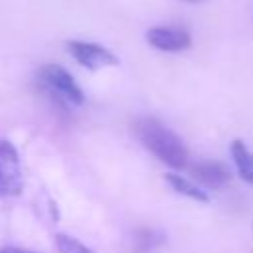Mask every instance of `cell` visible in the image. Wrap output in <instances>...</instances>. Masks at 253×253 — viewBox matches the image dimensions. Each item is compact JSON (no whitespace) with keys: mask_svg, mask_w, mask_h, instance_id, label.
<instances>
[{"mask_svg":"<svg viewBox=\"0 0 253 253\" xmlns=\"http://www.w3.org/2000/svg\"><path fill=\"white\" fill-rule=\"evenodd\" d=\"M134 132L138 140L148 148L160 162L172 168H184L188 162V148L178 134L166 128L160 121L152 117H142L134 123Z\"/></svg>","mask_w":253,"mask_h":253,"instance_id":"6da1fadb","label":"cell"},{"mask_svg":"<svg viewBox=\"0 0 253 253\" xmlns=\"http://www.w3.org/2000/svg\"><path fill=\"white\" fill-rule=\"evenodd\" d=\"M38 81H40L42 89L57 105L77 107V105H83V101H85V95H83L81 87L75 83L71 73L67 69H63L61 65H55V63L43 65L38 71Z\"/></svg>","mask_w":253,"mask_h":253,"instance_id":"7a4b0ae2","label":"cell"},{"mask_svg":"<svg viewBox=\"0 0 253 253\" xmlns=\"http://www.w3.org/2000/svg\"><path fill=\"white\" fill-rule=\"evenodd\" d=\"M24 190V174L18 150L10 140H0V198L20 196Z\"/></svg>","mask_w":253,"mask_h":253,"instance_id":"3957f363","label":"cell"},{"mask_svg":"<svg viewBox=\"0 0 253 253\" xmlns=\"http://www.w3.org/2000/svg\"><path fill=\"white\" fill-rule=\"evenodd\" d=\"M67 49H69V53L73 55V59H75L79 65H83V67H87V69H91V71L119 63L117 55H115L113 51H109L107 47L99 45V43L73 40V42H67Z\"/></svg>","mask_w":253,"mask_h":253,"instance_id":"277c9868","label":"cell"},{"mask_svg":"<svg viewBox=\"0 0 253 253\" xmlns=\"http://www.w3.org/2000/svg\"><path fill=\"white\" fill-rule=\"evenodd\" d=\"M146 42L158 51L176 53L190 47L192 36L188 30L180 26H156L146 32Z\"/></svg>","mask_w":253,"mask_h":253,"instance_id":"5b68a950","label":"cell"},{"mask_svg":"<svg viewBox=\"0 0 253 253\" xmlns=\"http://www.w3.org/2000/svg\"><path fill=\"white\" fill-rule=\"evenodd\" d=\"M192 176L204 188H210V190H221L231 182L229 168L223 162H215V160H204V162L194 164Z\"/></svg>","mask_w":253,"mask_h":253,"instance_id":"8992f818","label":"cell"},{"mask_svg":"<svg viewBox=\"0 0 253 253\" xmlns=\"http://www.w3.org/2000/svg\"><path fill=\"white\" fill-rule=\"evenodd\" d=\"M231 156H233V162L237 166V172L239 176L253 186V152L245 146L243 140H233L231 142Z\"/></svg>","mask_w":253,"mask_h":253,"instance_id":"52a82bcc","label":"cell"},{"mask_svg":"<svg viewBox=\"0 0 253 253\" xmlns=\"http://www.w3.org/2000/svg\"><path fill=\"white\" fill-rule=\"evenodd\" d=\"M166 182L172 186L174 192H178V194H182V196H186V198H190L198 204H208L210 202V196L200 186H196L192 180L184 178L182 174H166Z\"/></svg>","mask_w":253,"mask_h":253,"instance_id":"ba28073f","label":"cell"},{"mask_svg":"<svg viewBox=\"0 0 253 253\" xmlns=\"http://www.w3.org/2000/svg\"><path fill=\"white\" fill-rule=\"evenodd\" d=\"M55 243H57L59 253H93L87 245H83L81 241H77L75 237H69L65 233H57Z\"/></svg>","mask_w":253,"mask_h":253,"instance_id":"9c48e42d","label":"cell"},{"mask_svg":"<svg viewBox=\"0 0 253 253\" xmlns=\"http://www.w3.org/2000/svg\"><path fill=\"white\" fill-rule=\"evenodd\" d=\"M138 241H142V251H146V249H152L158 241H160V237H156L154 235V231H148V229H144V231H140V237H136Z\"/></svg>","mask_w":253,"mask_h":253,"instance_id":"30bf717a","label":"cell"},{"mask_svg":"<svg viewBox=\"0 0 253 253\" xmlns=\"http://www.w3.org/2000/svg\"><path fill=\"white\" fill-rule=\"evenodd\" d=\"M0 253H36V251H30L24 247H0Z\"/></svg>","mask_w":253,"mask_h":253,"instance_id":"8fae6325","label":"cell"},{"mask_svg":"<svg viewBox=\"0 0 253 253\" xmlns=\"http://www.w3.org/2000/svg\"><path fill=\"white\" fill-rule=\"evenodd\" d=\"M186 2H196V0H186Z\"/></svg>","mask_w":253,"mask_h":253,"instance_id":"7c38bea8","label":"cell"}]
</instances>
